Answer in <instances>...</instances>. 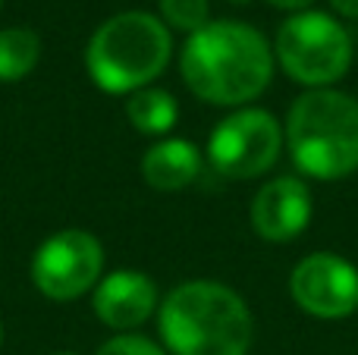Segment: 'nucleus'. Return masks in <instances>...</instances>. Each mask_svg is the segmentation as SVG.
<instances>
[{"label": "nucleus", "instance_id": "1", "mask_svg": "<svg viewBox=\"0 0 358 355\" xmlns=\"http://www.w3.org/2000/svg\"><path fill=\"white\" fill-rule=\"evenodd\" d=\"M273 48L255 25L217 19L185 38L179 73L195 98L214 107H248L273 79Z\"/></svg>", "mask_w": 358, "mask_h": 355}, {"label": "nucleus", "instance_id": "2", "mask_svg": "<svg viewBox=\"0 0 358 355\" xmlns=\"http://www.w3.org/2000/svg\"><path fill=\"white\" fill-rule=\"evenodd\" d=\"M157 331L173 355H248L255 318L227 283L189 280L161 299Z\"/></svg>", "mask_w": 358, "mask_h": 355}, {"label": "nucleus", "instance_id": "3", "mask_svg": "<svg viewBox=\"0 0 358 355\" xmlns=\"http://www.w3.org/2000/svg\"><path fill=\"white\" fill-rule=\"evenodd\" d=\"M283 138L299 173L321 182L346 180L358 170V98L308 88L292 101Z\"/></svg>", "mask_w": 358, "mask_h": 355}, {"label": "nucleus", "instance_id": "4", "mask_svg": "<svg viewBox=\"0 0 358 355\" xmlns=\"http://www.w3.org/2000/svg\"><path fill=\"white\" fill-rule=\"evenodd\" d=\"M173 57V35L155 13L126 10L94 29L85 48V69L107 94L148 88Z\"/></svg>", "mask_w": 358, "mask_h": 355}, {"label": "nucleus", "instance_id": "5", "mask_svg": "<svg viewBox=\"0 0 358 355\" xmlns=\"http://www.w3.org/2000/svg\"><path fill=\"white\" fill-rule=\"evenodd\" d=\"M352 35L321 10L292 13L273 38V60L305 88H334L352 66Z\"/></svg>", "mask_w": 358, "mask_h": 355}, {"label": "nucleus", "instance_id": "6", "mask_svg": "<svg viewBox=\"0 0 358 355\" xmlns=\"http://www.w3.org/2000/svg\"><path fill=\"white\" fill-rule=\"evenodd\" d=\"M283 126L264 107H236L208 138V164L227 180H255L273 170L283 151Z\"/></svg>", "mask_w": 358, "mask_h": 355}, {"label": "nucleus", "instance_id": "7", "mask_svg": "<svg viewBox=\"0 0 358 355\" xmlns=\"http://www.w3.org/2000/svg\"><path fill=\"white\" fill-rule=\"evenodd\" d=\"M29 274L44 299L73 302L98 287L101 274H104V245L94 233L69 226L38 245Z\"/></svg>", "mask_w": 358, "mask_h": 355}, {"label": "nucleus", "instance_id": "8", "mask_svg": "<svg viewBox=\"0 0 358 355\" xmlns=\"http://www.w3.org/2000/svg\"><path fill=\"white\" fill-rule=\"evenodd\" d=\"M289 296L311 318H349L358 312V268L336 252L305 255L289 274Z\"/></svg>", "mask_w": 358, "mask_h": 355}, {"label": "nucleus", "instance_id": "9", "mask_svg": "<svg viewBox=\"0 0 358 355\" xmlns=\"http://www.w3.org/2000/svg\"><path fill=\"white\" fill-rule=\"evenodd\" d=\"M311 189L299 176H273L252 201V230L267 242H289L311 224Z\"/></svg>", "mask_w": 358, "mask_h": 355}, {"label": "nucleus", "instance_id": "10", "mask_svg": "<svg viewBox=\"0 0 358 355\" xmlns=\"http://www.w3.org/2000/svg\"><path fill=\"white\" fill-rule=\"evenodd\" d=\"M92 308L104 327L117 333H132L161 308L157 283L145 270H113L101 277L92 296Z\"/></svg>", "mask_w": 358, "mask_h": 355}, {"label": "nucleus", "instance_id": "11", "mask_svg": "<svg viewBox=\"0 0 358 355\" xmlns=\"http://www.w3.org/2000/svg\"><path fill=\"white\" fill-rule=\"evenodd\" d=\"M142 176L157 192H179L201 176V151L189 138H164L145 151Z\"/></svg>", "mask_w": 358, "mask_h": 355}, {"label": "nucleus", "instance_id": "12", "mask_svg": "<svg viewBox=\"0 0 358 355\" xmlns=\"http://www.w3.org/2000/svg\"><path fill=\"white\" fill-rule=\"evenodd\" d=\"M126 117L136 126L142 136H167L179 119V107L176 98L167 92V88H138V92L129 94L126 101Z\"/></svg>", "mask_w": 358, "mask_h": 355}, {"label": "nucleus", "instance_id": "13", "mask_svg": "<svg viewBox=\"0 0 358 355\" xmlns=\"http://www.w3.org/2000/svg\"><path fill=\"white\" fill-rule=\"evenodd\" d=\"M41 60V38L31 29H0V82H22Z\"/></svg>", "mask_w": 358, "mask_h": 355}, {"label": "nucleus", "instance_id": "14", "mask_svg": "<svg viewBox=\"0 0 358 355\" xmlns=\"http://www.w3.org/2000/svg\"><path fill=\"white\" fill-rule=\"evenodd\" d=\"M161 19L167 29L195 35L210 22V3L208 0H161Z\"/></svg>", "mask_w": 358, "mask_h": 355}, {"label": "nucleus", "instance_id": "15", "mask_svg": "<svg viewBox=\"0 0 358 355\" xmlns=\"http://www.w3.org/2000/svg\"><path fill=\"white\" fill-rule=\"evenodd\" d=\"M98 355H167L155 340L138 337V333H117L107 343L98 346Z\"/></svg>", "mask_w": 358, "mask_h": 355}, {"label": "nucleus", "instance_id": "16", "mask_svg": "<svg viewBox=\"0 0 358 355\" xmlns=\"http://www.w3.org/2000/svg\"><path fill=\"white\" fill-rule=\"evenodd\" d=\"M267 3L277 6V10H286L292 16V13H305L311 3H315V0H267Z\"/></svg>", "mask_w": 358, "mask_h": 355}, {"label": "nucleus", "instance_id": "17", "mask_svg": "<svg viewBox=\"0 0 358 355\" xmlns=\"http://www.w3.org/2000/svg\"><path fill=\"white\" fill-rule=\"evenodd\" d=\"M330 6H334L340 16H349V19H358V0H330Z\"/></svg>", "mask_w": 358, "mask_h": 355}, {"label": "nucleus", "instance_id": "18", "mask_svg": "<svg viewBox=\"0 0 358 355\" xmlns=\"http://www.w3.org/2000/svg\"><path fill=\"white\" fill-rule=\"evenodd\" d=\"M0 346H3V327H0Z\"/></svg>", "mask_w": 358, "mask_h": 355}, {"label": "nucleus", "instance_id": "19", "mask_svg": "<svg viewBox=\"0 0 358 355\" xmlns=\"http://www.w3.org/2000/svg\"><path fill=\"white\" fill-rule=\"evenodd\" d=\"M229 3H245V0H229Z\"/></svg>", "mask_w": 358, "mask_h": 355}, {"label": "nucleus", "instance_id": "20", "mask_svg": "<svg viewBox=\"0 0 358 355\" xmlns=\"http://www.w3.org/2000/svg\"><path fill=\"white\" fill-rule=\"evenodd\" d=\"M57 355H73V352H57Z\"/></svg>", "mask_w": 358, "mask_h": 355}]
</instances>
